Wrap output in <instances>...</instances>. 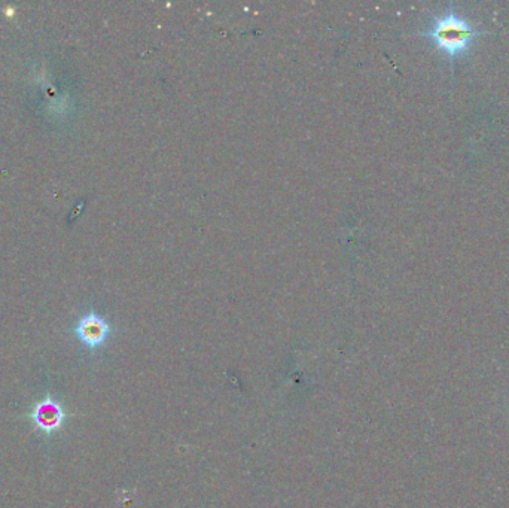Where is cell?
Wrapping results in <instances>:
<instances>
[{
    "instance_id": "cell-1",
    "label": "cell",
    "mask_w": 509,
    "mask_h": 508,
    "mask_svg": "<svg viewBox=\"0 0 509 508\" xmlns=\"http://www.w3.org/2000/svg\"><path fill=\"white\" fill-rule=\"evenodd\" d=\"M423 34L431 38L439 50L453 59L469 51L472 43L482 33L473 27L466 18L459 15L451 5L441 17L435 18L432 27Z\"/></svg>"
},
{
    "instance_id": "cell-2",
    "label": "cell",
    "mask_w": 509,
    "mask_h": 508,
    "mask_svg": "<svg viewBox=\"0 0 509 508\" xmlns=\"http://www.w3.org/2000/svg\"><path fill=\"white\" fill-rule=\"evenodd\" d=\"M30 419L36 431L45 435H52L63 428L67 413L59 401L51 397H45L34 404Z\"/></svg>"
},
{
    "instance_id": "cell-3",
    "label": "cell",
    "mask_w": 509,
    "mask_h": 508,
    "mask_svg": "<svg viewBox=\"0 0 509 508\" xmlns=\"http://www.w3.org/2000/svg\"><path fill=\"white\" fill-rule=\"evenodd\" d=\"M75 334L79 341L85 344L88 349H97L108 340L110 327L100 315L88 313L78 320Z\"/></svg>"
}]
</instances>
